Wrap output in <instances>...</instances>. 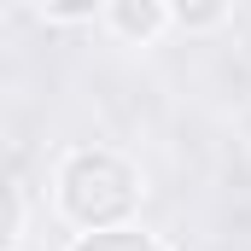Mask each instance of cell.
Instances as JSON below:
<instances>
[{"instance_id": "1", "label": "cell", "mask_w": 251, "mask_h": 251, "mask_svg": "<svg viewBox=\"0 0 251 251\" xmlns=\"http://www.w3.org/2000/svg\"><path fill=\"white\" fill-rule=\"evenodd\" d=\"M64 199H70V210L82 222H105V216H117L128 204V176L117 164H105V158H76L70 176H64Z\"/></svg>"}]
</instances>
